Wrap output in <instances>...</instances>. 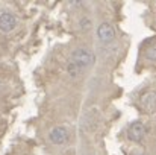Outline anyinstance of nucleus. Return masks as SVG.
I'll use <instances>...</instances> for the list:
<instances>
[{
    "label": "nucleus",
    "mask_w": 156,
    "mask_h": 155,
    "mask_svg": "<svg viewBox=\"0 0 156 155\" xmlns=\"http://www.w3.org/2000/svg\"><path fill=\"white\" fill-rule=\"evenodd\" d=\"M96 62V55L91 50L85 49V47H79L76 50H73L70 56V62L67 65V72L70 73V76H77L79 72L93 67Z\"/></svg>",
    "instance_id": "nucleus-1"
},
{
    "label": "nucleus",
    "mask_w": 156,
    "mask_h": 155,
    "mask_svg": "<svg viewBox=\"0 0 156 155\" xmlns=\"http://www.w3.org/2000/svg\"><path fill=\"white\" fill-rule=\"evenodd\" d=\"M17 28V18L11 12H3L0 14V31L8 34Z\"/></svg>",
    "instance_id": "nucleus-2"
},
{
    "label": "nucleus",
    "mask_w": 156,
    "mask_h": 155,
    "mask_svg": "<svg viewBox=\"0 0 156 155\" xmlns=\"http://www.w3.org/2000/svg\"><path fill=\"white\" fill-rule=\"evenodd\" d=\"M146 135V126L144 123L141 122H133L127 131V137L132 140V142H141L143 137Z\"/></svg>",
    "instance_id": "nucleus-3"
},
{
    "label": "nucleus",
    "mask_w": 156,
    "mask_h": 155,
    "mask_svg": "<svg viewBox=\"0 0 156 155\" xmlns=\"http://www.w3.org/2000/svg\"><path fill=\"white\" fill-rule=\"evenodd\" d=\"M49 140L52 142L53 145H64L68 140V131L62 126H56L53 128L49 134Z\"/></svg>",
    "instance_id": "nucleus-4"
},
{
    "label": "nucleus",
    "mask_w": 156,
    "mask_h": 155,
    "mask_svg": "<svg viewBox=\"0 0 156 155\" xmlns=\"http://www.w3.org/2000/svg\"><path fill=\"white\" fill-rule=\"evenodd\" d=\"M97 37L100 41L103 43H109L114 40L115 37V29L109 24V23H102L99 28H97Z\"/></svg>",
    "instance_id": "nucleus-5"
},
{
    "label": "nucleus",
    "mask_w": 156,
    "mask_h": 155,
    "mask_svg": "<svg viewBox=\"0 0 156 155\" xmlns=\"http://www.w3.org/2000/svg\"><path fill=\"white\" fill-rule=\"evenodd\" d=\"M141 105L146 111H155L156 109V91H149L141 98Z\"/></svg>",
    "instance_id": "nucleus-6"
},
{
    "label": "nucleus",
    "mask_w": 156,
    "mask_h": 155,
    "mask_svg": "<svg viewBox=\"0 0 156 155\" xmlns=\"http://www.w3.org/2000/svg\"><path fill=\"white\" fill-rule=\"evenodd\" d=\"M146 56H147L149 59H152V61H156V44L147 49V52H146Z\"/></svg>",
    "instance_id": "nucleus-7"
}]
</instances>
